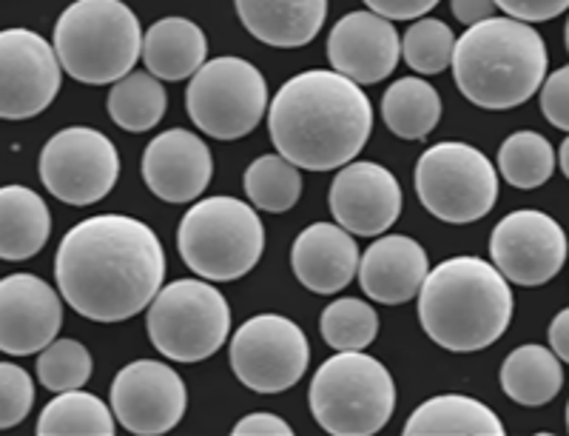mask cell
Wrapping results in <instances>:
<instances>
[{
	"instance_id": "e0dca14e",
	"label": "cell",
	"mask_w": 569,
	"mask_h": 436,
	"mask_svg": "<svg viewBox=\"0 0 569 436\" xmlns=\"http://www.w3.org/2000/svg\"><path fill=\"white\" fill-rule=\"evenodd\" d=\"M63 326V303L34 274H9L0 280V351L29 357L43 351Z\"/></svg>"
},
{
	"instance_id": "ffe728a7",
	"label": "cell",
	"mask_w": 569,
	"mask_h": 436,
	"mask_svg": "<svg viewBox=\"0 0 569 436\" xmlns=\"http://www.w3.org/2000/svg\"><path fill=\"white\" fill-rule=\"evenodd\" d=\"M430 262L427 251L408 235L379 237L373 246L359 257V286L373 303L401 306L419 294Z\"/></svg>"
},
{
	"instance_id": "f546056e",
	"label": "cell",
	"mask_w": 569,
	"mask_h": 436,
	"mask_svg": "<svg viewBox=\"0 0 569 436\" xmlns=\"http://www.w3.org/2000/svg\"><path fill=\"white\" fill-rule=\"evenodd\" d=\"M242 186H246L248 200L259 211H268V215L291 211L299 197H302V175L282 155L257 157L246 169Z\"/></svg>"
},
{
	"instance_id": "603a6c76",
	"label": "cell",
	"mask_w": 569,
	"mask_h": 436,
	"mask_svg": "<svg viewBox=\"0 0 569 436\" xmlns=\"http://www.w3.org/2000/svg\"><path fill=\"white\" fill-rule=\"evenodd\" d=\"M52 235V211L27 186L0 189V260L23 262L43 251Z\"/></svg>"
},
{
	"instance_id": "f1b7e54d",
	"label": "cell",
	"mask_w": 569,
	"mask_h": 436,
	"mask_svg": "<svg viewBox=\"0 0 569 436\" xmlns=\"http://www.w3.org/2000/svg\"><path fill=\"white\" fill-rule=\"evenodd\" d=\"M40 436H111L114 434V414L103 399L86 394L80 388L60 392L52 403L40 410Z\"/></svg>"
},
{
	"instance_id": "484cf974",
	"label": "cell",
	"mask_w": 569,
	"mask_h": 436,
	"mask_svg": "<svg viewBox=\"0 0 569 436\" xmlns=\"http://www.w3.org/2000/svg\"><path fill=\"white\" fill-rule=\"evenodd\" d=\"M501 388L507 397L527 408L547 405L561 394L563 388V365L561 359L543 346H518L501 365Z\"/></svg>"
},
{
	"instance_id": "d6986e66",
	"label": "cell",
	"mask_w": 569,
	"mask_h": 436,
	"mask_svg": "<svg viewBox=\"0 0 569 436\" xmlns=\"http://www.w3.org/2000/svg\"><path fill=\"white\" fill-rule=\"evenodd\" d=\"M213 177L211 149L188 129L157 135L142 155V180L166 202H191Z\"/></svg>"
},
{
	"instance_id": "7402d4cb",
	"label": "cell",
	"mask_w": 569,
	"mask_h": 436,
	"mask_svg": "<svg viewBox=\"0 0 569 436\" xmlns=\"http://www.w3.org/2000/svg\"><path fill=\"white\" fill-rule=\"evenodd\" d=\"M242 27L273 49L308 46L328 18V0H233Z\"/></svg>"
},
{
	"instance_id": "8992f818",
	"label": "cell",
	"mask_w": 569,
	"mask_h": 436,
	"mask_svg": "<svg viewBox=\"0 0 569 436\" xmlns=\"http://www.w3.org/2000/svg\"><path fill=\"white\" fill-rule=\"evenodd\" d=\"M180 257L208 283L246 277L266 251V226L237 197H206L194 202L177 228Z\"/></svg>"
},
{
	"instance_id": "8d00e7d4",
	"label": "cell",
	"mask_w": 569,
	"mask_h": 436,
	"mask_svg": "<svg viewBox=\"0 0 569 436\" xmlns=\"http://www.w3.org/2000/svg\"><path fill=\"white\" fill-rule=\"evenodd\" d=\"M496 7L525 23H541L567 12L569 0H496Z\"/></svg>"
},
{
	"instance_id": "4316f807",
	"label": "cell",
	"mask_w": 569,
	"mask_h": 436,
	"mask_svg": "<svg viewBox=\"0 0 569 436\" xmlns=\"http://www.w3.org/2000/svg\"><path fill=\"white\" fill-rule=\"evenodd\" d=\"M382 118L401 140H425L441 120V98L425 78H399L382 98Z\"/></svg>"
},
{
	"instance_id": "8fae6325",
	"label": "cell",
	"mask_w": 569,
	"mask_h": 436,
	"mask_svg": "<svg viewBox=\"0 0 569 436\" xmlns=\"http://www.w3.org/2000/svg\"><path fill=\"white\" fill-rule=\"evenodd\" d=\"M311 363L302 328L282 314L246 319L231 339V368L257 394H282L299 383Z\"/></svg>"
},
{
	"instance_id": "836d02e7",
	"label": "cell",
	"mask_w": 569,
	"mask_h": 436,
	"mask_svg": "<svg viewBox=\"0 0 569 436\" xmlns=\"http://www.w3.org/2000/svg\"><path fill=\"white\" fill-rule=\"evenodd\" d=\"M94 363L83 343L78 339H52L38 357V379L43 388L60 394L83 388L91 379Z\"/></svg>"
},
{
	"instance_id": "60d3db41",
	"label": "cell",
	"mask_w": 569,
	"mask_h": 436,
	"mask_svg": "<svg viewBox=\"0 0 569 436\" xmlns=\"http://www.w3.org/2000/svg\"><path fill=\"white\" fill-rule=\"evenodd\" d=\"M550 348H552V354L561 359V363H567L569 359V311L567 308H563V311H558L556 319H552Z\"/></svg>"
},
{
	"instance_id": "30bf717a",
	"label": "cell",
	"mask_w": 569,
	"mask_h": 436,
	"mask_svg": "<svg viewBox=\"0 0 569 436\" xmlns=\"http://www.w3.org/2000/svg\"><path fill=\"white\" fill-rule=\"evenodd\" d=\"M416 195L433 217L465 226L492 211L498 200V171L476 146L445 140L419 157Z\"/></svg>"
},
{
	"instance_id": "9c48e42d",
	"label": "cell",
	"mask_w": 569,
	"mask_h": 436,
	"mask_svg": "<svg viewBox=\"0 0 569 436\" xmlns=\"http://www.w3.org/2000/svg\"><path fill=\"white\" fill-rule=\"evenodd\" d=\"M191 123L213 140L251 135L268 111V83L251 60L213 58L191 75L186 91Z\"/></svg>"
},
{
	"instance_id": "d590c367",
	"label": "cell",
	"mask_w": 569,
	"mask_h": 436,
	"mask_svg": "<svg viewBox=\"0 0 569 436\" xmlns=\"http://www.w3.org/2000/svg\"><path fill=\"white\" fill-rule=\"evenodd\" d=\"M541 111L558 131L569 129V69L561 66L550 78L541 80Z\"/></svg>"
},
{
	"instance_id": "74e56055",
	"label": "cell",
	"mask_w": 569,
	"mask_h": 436,
	"mask_svg": "<svg viewBox=\"0 0 569 436\" xmlns=\"http://www.w3.org/2000/svg\"><path fill=\"white\" fill-rule=\"evenodd\" d=\"M365 7L388 20H416L439 7V0H365Z\"/></svg>"
},
{
	"instance_id": "ac0fdd59",
	"label": "cell",
	"mask_w": 569,
	"mask_h": 436,
	"mask_svg": "<svg viewBox=\"0 0 569 436\" xmlns=\"http://www.w3.org/2000/svg\"><path fill=\"white\" fill-rule=\"evenodd\" d=\"M401 58V38L388 18L376 12H350L330 29L328 60L333 72L359 86H373L393 75Z\"/></svg>"
},
{
	"instance_id": "d6a6232c",
	"label": "cell",
	"mask_w": 569,
	"mask_h": 436,
	"mask_svg": "<svg viewBox=\"0 0 569 436\" xmlns=\"http://www.w3.org/2000/svg\"><path fill=\"white\" fill-rule=\"evenodd\" d=\"M453 46L456 34L450 32L445 20L419 18L401 38V58L413 72L430 78V75H441L445 69H450Z\"/></svg>"
},
{
	"instance_id": "e575fe53",
	"label": "cell",
	"mask_w": 569,
	"mask_h": 436,
	"mask_svg": "<svg viewBox=\"0 0 569 436\" xmlns=\"http://www.w3.org/2000/svg\"><path fill=\"white\" fill-rule=\"evenodd\" d=\"M34 405V383L20 365L0 363V430L14 428Z\"/></svg>"
},
{
	"instance_id": "d4e9b609",
	"label": "cell",
	"mask_w": 569,
	"mask_h": 436,
	"mask_svg": "<svg viewBox=\"0 0 569 436\" xmlns=\"http://www.w3.org/2000/svg\"><path fill=\"white\" fill-rule=\"evenodd\" d=\"M408 436H505L496 410L465 394H441L427 399L405 423Z\"/></svg>"
},
{
	"instance_id": "4fadbf2b",
	"label": "cell",
	"mask_w": 569,
	"mask_h": 436,
	"mask_svg": "<svg viewBox=\"0 0 569 436\" xmlns=\"http://www.w3.org/2000/svg\"><path fill=\"white\" fill-rule=\"evenodd\" d=\"M54 46L32 29L0 32V120H29L52 106L60 91Z\"/></svg>"
},
{
	"instance_id": "ab89813d",
	"label": "cell",
	"mask_w": 569,
	"mask_h": 436,
	"mask_svg": "<svg viewBox=\"0 0 569 436\" xmlns=\"http://www.w3.org/2000/svg\"><path fill=\"white\" fill-rule=\"evenodd\" d=\"M496 0H450V12L456 14L459 23L465 27H472L479 20H487L496 14Z\"/></svg>"
},
{
	"instance_id": "1f68e13d",
	"label": "cell",
	"mask_w": 569,
	"mask_h": 436,
	"mask_svg": "<svg viewBox=\"0 0 569 436\" xmlns=\"http://www.w3.org/2000/svg\"><path fill=\"white\" fill-rule=\"evenodd\" d=\"M319 328L333 351H365L379 334V314L365 300L342 297L325 308Z\"/></svg>"
},
{
	"instance_id": "44dd1931",
	"label": "cell",
	"mask_w": 569,
	"mask_h": 436,
	"mask_svg": "<svg viewBox=\"0 0 569 436\" xmlns=\"http://www.w3.org/2000/svg\"><path fill=\"white\" fill-rule=\"evenodd\" d=\"M291 268L308 291L337 294L353 283L359 268V246L342 226L313 222L293 240Z\"/></svg>"
},
{
	"instance_id": "52a82bcc",
	"label": "cell",
	"mask_w": 569,
	"mask_h": 436,
	"mask_svg": "<svg viewBox=\"0 0 569 436\" xmlns=\"http://www.w3.org/2000/svg\"><path fill=\"white\" fill-rule=\"evenodd\" d=\"M311 414L333 436H373L396 410V383L376 357L339 351L311 379Z\"/></svg>"
},
{
	"instance_id": "cb8c5ba5",
	"label": "cell",
	"mask_w": 569,
	"mask_h": 436,
	"mask_svg": "<svg viewBox=\"0 0 569 436\" xmlns=\"http://www.w3.org/2000/svg\"><path fill=\"white\" fill-rule=\"evenodd\" d=\"M208 38L194 20L162 18L142 32V60L157 80H186L206 63Z\"/></svg>"
},
{
	"instance_id": "83f0119b",
	"label": "cell",
	"mask_w": 569,
	"mask_h": 436,
	"mask_svg": "<svg viewBox=\"0 0 569 436\" xmlns=\"http://www.w3.org/2000/svg\"><path fill=\"white\" fill-rule=\"evenodd\" d=\"M109 118L123 131H149L166 118L169 109V95L160 80L151 72H134L131 69L126 78L114 80L109 91Z\"/></svg>"
},
{
	"instance_id": "9a60e30c",
	"label": "cell",
	"mask_w": 569,
	"mask_h": 436,
	"mask_svg": "<svg viewBox=\"0 0 569 436\" xmlns=\"http://www.w3.org/2000/svg\"><path fill=\"white\" fill-rule=\"evenodd\" d=\"M188 388L180 374L157 359H137L111 383V414L137 436L169 434L182 423Z\"/></svg>"
},
{
	"instance_id": "5b68a950",
	"label": "cell",
	"mask_w": 569,
	"mask_h": 436,
	"mask_svg": "<svg viewBox=\"0 0 569 436\" xmlns=\"http://www.w3.org/2000/svg\"><path fill=\"white\" fill-rule=\"evenodd\" d=\"M52 46L78 83H114L142 58L140 18L123 0H74L58 18Z\"/></svg>"
},
{
	"instance_id": "7c38bea8",
	"label": "cell",
	"mask_w": 569,
	"mask_h": 436,
	"mask_svg": "<svg viewBox=\"0 0 569 436\" xmlns=\"http://www.w3.org/2000/svg\"><path fill=\"white\" fill-rule=\"evenodd\" d=\"M38 169L49 195L69 206H91L114 191L120 155L103 131L71 126L43 146Z\"/></svg>"
},
{
	"instance_id": "ba28073f",
	"label": "cell",
	"mask_w": 569,
	"mask_h": 436,
	"mask_svg": "<svg viewBox=\"0 0 569 436\" xmlns=\"http://www.w3.org/2000/svg\"><path fill=\"white\" fill-rule=\"evenodd\" d=\"M151 346L174 363H202L226 346L231 308L220 288L206 280L162 286L146 317Z\"/></svg>"
},
{
	"instance_id": "b9f144b4",
	"label": "cell",
	"mask_w": 569,
	"mask_h": 436,
	"mask_svg": "<svg viewBox=\"0 0 569 436\" xmlns=\"http://www.w3.org/2000/svg\"><path fill=\"white\" fill-rule=\"evenodd\" d=\"M558 164H561V171L569 177V140H563L561 151H558Z\"/></svg>"
},
{
	"instance_id": "2e32d148",
	"label": "cell",
	"mask_w": 569,
	"mask_h": 436,
	"mask_svg": "<svg viewBox=\"0 0 569 436\" xmlns=\"http://www.w3.org/2000/svg\"><path fill=\"white\" fill-rule=\"evenodd\" d=\"M330 215L356 237L385 235L401 215V186L385 166L345 164L330 182Z\"/></svg>"
},
{
	"instance_id": "f35d334b",
	"label": "cell",
	"mask_w": 569,
	"mask_h": 436,
	"mask_svg": "<svg viewBox=\"0 0 569 436\" xmlns=\"http://www.w3.org/2000/svg\"><path fill=\"white\" fill-rule=\"evenodd\" d=\"M233 434L237 436H291L293 428L284 423L277 414H268V410H257V414H248L240 423L233 425Z\"/></svg>"
},
{
	"instance_id": "5bb4252c",
	"label": "cell",
	"mask_w": 569,
	"mask_h": 436,
	"mask_svg": "<svg viewBox=\"0 0 569 436\" xmlns=\"http://www.w3.org/2000/svg\"><path fill=\"white\" fill-rule=\"evenodd\" d=\"M490 257L507 283L525 288L543 286L567 262V235L558 220L543 211H510L492 228Z\"/></svg>"
},
{
	"instance_id": "7a4b0ae2",
	"label": "cell",
	"mask_w": 569,
	"mask_h": 436,
	"mask_svg": "<svg viewBox=\"0 0 569 436\" xmlns=\"http://www.w3.org/2000/svg\"><path fill=\"white\" fill-rule=\"evenodd\" d=\"M268 131L284 160L297 169L333 171L350 164L373 131V106L345 75L311 69L273 95Z\"/></svg>"
},
{
	"instance_id": "4dcf8cb0",
	"label": "cell",
	"mask_w": 569,
	"mask_h": 436,
	"mask_svg": "<svg viewBox=\"0 0 569 436\" xmlns=\"http://www.w3.org/2000/svg\"><path fill=\"white\" fill-rule=\"evenodd\" d=\"M512 189H541L556 171L552 143L538 131H516L498 149V169Z\"/></svg>"
},
{
	"instance_id": "3957f363",
	"label": "cell",
	"mask_w": 569,
	"mask_h": 436,
	"mask_svg": "<svg viewBox=\"0 0 569 436\" xmlns=\"http://www.w3.org/2000/svg\"><path fill=\"white\" fill-rule=\"evenodd\" d=\"M416 297L421 328L445 351H485L510 328V283L481 257H450L439 262L427 271Z\"/></svg>"
},
{
	"instance_id": "6da1fadb",
	"label": "cell",
	"mask_w": 569,
	"mask_h": 436,
	"mask_svg": "<svg viewBox=\"0 0 569 436\" xmlns=\"http://www.w3.org/2000/svg\"><path fill=\"white\" fill-rule=\"evenodd\" d=\"M54 277L60 297L80 317L123 323L146 311L162 288L166 251L137 217L98 215L60 240Z\"/></svg>"
},
{
	"instance_id": "277c9868",
	"label": "cell",
	"mask_w": 569,
	"mask_h": 436,
	"mask_svg": "<svg viewBox=\"0 0 569 436\" xmlns=\"http://www.w3.org/2000/svg\"><path fill=\"white\" fill-rule=\"evenodd\" d=\"M453 78L472 106L490 111L527 103L547 78V43L516 18H487L467 27L453 46Z\"/></svg>"
}]
</instances>
